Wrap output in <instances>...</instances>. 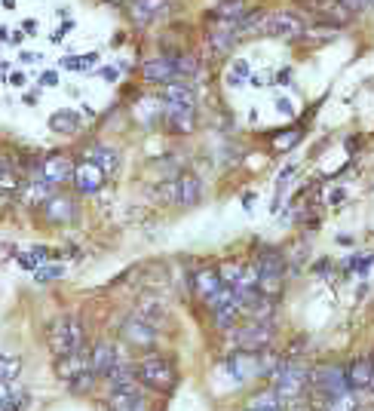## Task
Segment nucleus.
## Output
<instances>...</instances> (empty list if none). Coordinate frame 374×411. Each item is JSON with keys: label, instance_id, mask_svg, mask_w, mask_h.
<instances>
[{"label": "nucleus", "instance_id": "nucleus-21", "mask_svg": "<svg viewBox=\"0 0 374 411\" xmlns=\"http://www.w3.org/2000/svg\"><path fill=\"white\" fill-rule=\"evenodd\" d=\"M80 114L77 111H59V114L49 117V129L53 132H61V136H74V132L80 129Z\"/></svg>", "mask_w": 374, "mask_h": 411}, {"label": "nucleus", "instance_id": "nucleus-26", "mask_svg": "<svg viewBox=\"0 0 374 411\" xmlns=\"http://www.w3.org/2000/svg\"><path fill=\"white\" fill-rule=\"evenodd\" d=\"M19 191V172L13 166H0V193Z\"/></svg>", "mask_w": 374, "mask_h": 411}, {"label": "nucleus", "instance_id": "nucleus-12", "mask_svg": "<svg viewBox=\"0 0 374 411\" xmlns=\"http://www.w3.org/2000/svg\"><path fill=\"white\" fill-rule=\"evenodd\" d=\"M40 178L49 181L56 188V184H65L74 178V166H71V160L68 157H61V153H56V157H49L40 163Z\"/></svg>", "mask_w": 374, "mask_h": 411}, {"label": "nucleus", "instance_id": "nucleus-31", "mask_svg": "<svg viewBox=\"0 0 374 411\" xmlns=\"http://www.w3.org/2000/svg\"><path fill=\"white\" fill-rule=\"evenodd\" d=\"M298 138H300V132H288V136H276L273 148H276V151H285V148H292Z\"/></svg>", "mask_w": 374, "mask_h": 411}, {"label": "nucleus", "instance_id": "nucleus-36", "mask_svg": "<svg viewBox=\"0 0 374 411\" xmlns=\"http://www.w3.org/2000/svg\"><path fill=\"white\" fill-rule=\"evenodd\" d=\"M9 83H13V86H25V74H22V71H16V74L9 77Z\"/></svg>", "mask_w": 374, "mask_h": 411}, {"label": "nucleus", "instance_id": "nucleus-22", "mask_svg": "<svg viewBox=\"0 0 374 411\" xmlns=\"http://www.w3.org/2000/svg\"><path fill=\"white\" fill-rule=\"evenodd\" d=\"M160 13H163V0H135V9H132L135 22L148 25L151 19H157Z\"/></svg>", "mask_w": 374, "mask_h": 411}, {"label": "nucleus", "instance_id": "nucleus-33", "mask_svg": "<svg viewBox=\"0 0 374 411\" xmlns=\"http://www.w3.org/2000/svg\"><path fill=\"white\" fill-rule=\"evenodd\" d=\"M101 77H105V80H111V83H113V80H117V77H120V68H113V65H108V68H101Z\"/></svg>", "mask_w": 374, "mask_h": 411}, {"label": "nucleus", "instance_id": "nucleus-13", "mask_svg": "<svg viewBox=\"0 0 374 411\" xmlns=\"http://www.w3.org/2000/svg\"><path fill=\"white\" fill-rule=\"evenodd\" d=\"M89 365H92V372H96V377H111V372L120 365L117 347L108 344V341L96 344V350H92V356H89Z\"/></svg>", "mask_w": 374, "mask_h": 411}, {"label": "nucleus", "instance_id": "nucleus-3", "mask_svg": "<svg viewBox=\"0 0 374 411\" xmlns=\"http://www.w3.org/2000/svg\"><path fill=\"white\" fill-rule=\"evenodd\" d=\"M258 292L267 295V298H276L279 292H283V270H285V261L283 255L273 252V249H264L261 255H258Z\"/></svg>", "mask_w": 374, "mask_h": 411}, {"label": "nucleus", "instance_id": "nucleus-23", "mask_svg": "<svg viewBox=\"0 0 374 411\" xmlns=\"http://www.w3.org/2000/svg\"><path fill=\"white\" fill-rule=\"evenodd\" d=\"M89 163H96V166L101 169V172H105V176H108V172H113V169H117V151H111V148H92L89 151Z\"/></svg>", "mask_w": 374, "mask_h": 411}, {"label": "nucleus", "instance_id": "nucleus-15", "mask_svg": "<svg viewBox=\"0 0 374 411\" xmlns=\"http://www.w3.org/2000/svg\"><path fill=\"white\" fill-rule=\"evenodd\" d=\"M108 381H111V393H138V368L117 365Z\"/></svg>", "mask_w": 374, "mask_h": 411}, {"label": "nucleus", "instance_id": "nucleus-6", "mask_svg": "<svg viewBox=\"0 0 374 411\" xmlns=\"http://www.w3.org/2000/svg\"><path fill=\"white\" fill-rule=\"evenodd\" d=\"M273 341V325L270 323H248L233 332V344L240 353H261Z\"/></svg>", "mask_w": 374, "mask_h": 411}, {"label": "nucleus", "instance_id": "nucleus-35", "mask_svg": "<svg viewBox=\"0 0 374 411\" xmlns=\"http://www.w3.org/2000/svg\"><path fill=\"white\" fill-rule=\"evenodd\" d=\"M288 80H292V71H279V74H276V83L279 86H288Z\"/></svg>", "mask_w": 374, "mask_h": 411}, {"label": "nucleus", "instance_id": "nucleus-1", "mask_svg": "<svg viewBox=\"0 0 374 411\" xmlns=\"http://www.w3.org/2000/svg\"><path fill=\"white\" fill-rule=\"evenodd\" d=\"M49 350H53L59 359L83 350V323L74 313L59 316V320L49 325Z\"/></svg>", "mask_w": 374, "mask_h": 411}, {"label": "nucleus", "instance_id": "nucleus-28", "mask_svg": "<svg viewBox=\"0 0 374 411\" xmlns=\"http://www.w3.org/2000/svg\"><path fill=\"white\" fill-rule=\"evenodd\" d=\"M325 411H356V396L344 393V396L331 399V402H325Z\"/></svg>", "mask_w": 374, "mask_h": 411}, {"label": "nucleus", "instance_id": "nucleus-25", "mask_svg": "<svg viewBox=\"0 0 374 411\" xmlns=\"http://www.w3.org/2000/svg\"><path fill=\"white\" fill-rule=\"evenodd\" d=\"M135 316H138V320H144L148 325L157 328V325L163 323V316H166V307H163V304H157V301H148V304H144V307H141V310L135 313Z\"/></svg>", "mask_w": 374, "mask_h": 411}, {"label": "nucleus", "instance_id": "nucleus-18", "mask_svg": "<svg viewBox=\"0 0 374 411\" xmlns=\"http://www.w3.org/2000/svg\"><path fill=\"white\" fill-rule=\"evenodd\" d=\"M193 283H196V292L203 295V301H206V304H209L212 298L224 289V283H221V276H218V270H200V273H196V280H193Z\"/></svg>", "mask_w": 374, "mask_h": 411}, {"label": "nucleus", "instance_id": "nucleus-11", "mask_svg": "<svg viewBox=\"0 0 374 411\" xmlns=\"http://www.w3.org/2000/svg\"><path fill=\"white\" fill-rule=\"evenodd\" d=\"M89 356H92V353H86V350H77V353H71V356H61L59 362H56V375L61 377V381H68V384L77 381L80 375L92 372Z\"/></svg>", "mask_w": 374, "mask_h": 411}, {"label": "nucleus", "instance_id": "nucleus-39", "mask_svg": "<svg viewBox=\"0 0 374 411\" xmlns=\"http://www.w3.org/2000/svg\"><path fill=\"white\" fill-rule=\"evenodd\" d=\"M4 206H6V193H0V209H4Z\"/></svg>", "mask_w": 374, "mask_h": 411}, {"label": "nucleus", "instance_id": "nucleus-5", "mask_svg": "<svg viewBox=\"0 0 374 411\" xmlns=\"http://www.w3.org/2000/svg\"><path fill=\"white\" fill-rule=\"evenodd\" d=\"M310 381H313V387L319 390L322 396H325V402H331V399L350 393L347 372H344L340 365H319V368H313V372H310Z\"/></svg>", "mask_w": 374, "mask_h": 411}, {"label": "nucleus", "instance_id": "nucleus-9", "mask_svg": "<svg viewBox=\"0 0 374 411\" xmlns=\"http://www.w3.org/2000/svg\"><path fill=\"white\" fill-rule=\"evenodd\" d=\"M344 372H347L350 393H356V390H374V359H353Z\"/></svg>", "mask_w": 374, "mask_h": 411}, {"label": "nucleus", "instance_id": "nucleus-38", "mask_svg": "<svg viewBox=\"0 0 374 411\" xmlns=\"http://www.w3.org/2000/svg\"><path fill=\"white\" fill-rule=\"evenodd\" d=\"M6 34H9V31H6V28H0V44H6V40H9Z\"/></svg>", "mask_w": 374, "mask_h": 411}, {"label": "nucleus", "instance_id": "nucleus-24", "mask_svg": "<svg viewBox=\"0 0 374 411\" xmlns=\"http://www.w3.org/2000/svg\"><path fill=\"white\" fill-rule=\"evenodd\" d=\"M65 71H92L98 68V53H86V56H65L59 61Z\"/></svg>", "mask_w": 374, "mask_h": 411}, {"label": "nucleus", "instance_id": "nucleus-19", "mask_svg": "<svg viewBox=\"0 0 374 411\" xmlns=\"http://www.w3.org/2000/svg\"><path fill=\"white\" fill-rule=\"evenodd\" d=\"M175 203L178 206L200 203V181H196L193 176H184V178L175 181Z\"/></svg>", "mask_w": 374, "mask_h": 411}, {"label": "nucleus", "instance_id": "nucleus-30", "mask_svg": "<svg viewBox=\"0 0 374 411\" xmlns=\"http://www.w3.org/2000/svg\"><path fill=\"white\" fill-rule=\"evenodd\" d=\"M61 273H65V270H61V267H37V283H49V280H59V276Z\"/></svg>", "mask_w": 374, "mask_h": 411}, {"label": "nucleus", "instance_id": "nucleus-7", "mask_svg": "<svg viewBox=\"0 0 374 411\" xmlns=\"http://www.w3.org/2000/svg\"><path fill=\"white\" fill-rule=\"evenodd\" d=\"M123 338H126V344L138 347V350H151V347L157 344V328L138 320V316H132V320H126V325H123Z\"/></svg>", "mask_w": 374, "mask_h": 411}, {"label": "nucleus", "instance_id": "nucleus-29", "mask_svg": "<svg viewBox=\"0 0 374 411\" xmlns=\"http://www.w3.org/2000/svg\"><path fill=\"white\" fill-rule=\"evenodd\" d=\"M92 384H96V372H86V375H80L77 381H71V390H74V393H86V390H92Z\"/></svg>", "mask_w": 374, "mask_h": 411}, {"label": "nucleus", "instance_id": "nucleus-8", "mask_svg": "<svg viewBox=\"0 0 374 411\" xmlns=\"http://www.w3.org/2000/svg\"><path fill=\"white\" fill-rule=\"evenodd\" d=\"M144 80L148 83H175L178 80V65H175V59L169 56H160V59H151V61H144Z\"/></svg>", "mask_w": 374, "mask_h": 411}, {"label": "nucleus", "instance_id": "nucleus-16", "mask_svg": "<svg viewBox=\"0 0 374 411\" xmlns=\"http://www.w3.org/2000/svg\"><path fill=\"white\" fill-rule=\"evenodd\" d=\"M74 200H68V197H49L46 203H44V215L53 224H65V221H71L74 218Z\"/></svg>", "mask_w": 374, "mask_h": 411}, {"label": "nucleus", "instance_id": "nucleus-32", "mask_svg": "<svg viewBox=\"0 0 374 411\" xmlns=\"http://www.w3.org/2000/svg\"><path fill=\"white\" fill-rule=\"evenodd\" d=\"M40 86H46V89L59 86V74H56V71H44V74H40Z\"/></svg>", "mask_w": 374, "mask_h": 411}, {"label": "nucleus", "instance_id": "nucleus-17", "mask_svg": "<svg viewBox=\"0 0 374 411\" xmlns=\"http://www.w3.org/2000/svg\"><path fill=\"white\" fill-rule=\"evenodd\" d=\"M111 411H151L148 399L138 393H111Z\"/></svg>", "mask_w": 374, "mask_h": 411}, {"label": "nucleus", "instance_id": "nucleus-4", "mask_svg": "<svg viewBox=\"0 0 374 411\" xmlns=\"http://www.w3.org/2000/svg\"><path fill=\"white\" fill-rule=\"evenodd\" d=\"M310 381V372L304 365H295V362H279L276 368V377H273V393L279 402H292L304 393V387Z\"/></svg>", "mask_w": 374, "mask_h": 411}, {"label": "nucleus", "instance_id": "nucleus-2", "mask_svg": "<svg viewBox=\"0 0 374 411\" xmlns=\"http://www.w3.org/2000/svg\"><path fill=\"white\" fill-rule=\"evenodd\" d=\"M138 381L148 384L157 393H172L178 384V372H175L172 359L166 356H144L138 362Z\"/></svg>", "mask_w": 374, "mask_h": 411}, {"label": "nucleus", "instance_id": "nucleus-20", "mask_svg": "<svg viewBox=\"0 0 374 411\" xmlns=\"http://www.w3.org/2000/svg\"><path fill=\"white\" fill-rule=\"evenodd\" d=\"M215 19L218 22H227L231 28H236V22L246 19V4L243 0H224V4L215 6Z\"/></svg>", "mask_w": 374, "mask_h": 411}, {"label": "nucleus", "instance_id": "nucleus-27", "mask_svg": "<svg viewBox=\"0 0 374 411\" xmlns=\"http://www.w3.org/2000/svg\"><path fill=\"white\" fill-rule=\"evenodd\" d=\"M248 77V61L246 59H236L231 65V74H227V80H231V86H243Z\"/></svg>", "mask_w": 374, "mask_h": 411}, {"label": "nucleus", "instance_id": "nucleus-37", "mask_svg": "<svg viewBox=\"0 0 374 411\" xmlns=\"http://www.w3.org/2000/svg\"><path fill=\"white\" fill-rule=\"evenodd\" d=\"M248 83H252L255 89H261V86H267V83H264V77H258V74H255V77H248Z\"/></svg>", "mask_w": 374, "mask_h": 411}, {"label": "nucleus", "instance_id": "nucleus-10", "mask_svg": "<svg viewBox=\"0 0 374 411\" xmlns=\"http://www.w3.org/2000/svg\"><path fill=\"white\" fill-rule=\"evenodd\" d=\"M193 111L196 105H181V101H166V105L160 108L163 120L169 123V126L175 132H191L193 129Z\"/></svg>", "mask_w": 374, "mask_h": 411}, {"label": "nucleus", "instance_id": "nucleus-14", "mask_svg": "<svg viewBox=\"0 0 374 411\" xmlns=\"http://www.w3.org/2000/svg\"><path fill=\"white\" fill-rule=\"evenodd\" d=\"M74 184L80 193H98L101 184H105V172H101L96 163H80L74 169Z\"/></svg>", "mask_w": 374, "mask_h": 411}, {"label": "nucleus", "instance_id": "nucleus-34", "mask_svg": "<svg viewBox=\"0 0 374 411\" xmlns=\"http://www.w3.org/2000/svg\"><path fill=\"white\" fill-rule=\"evenodd\" d=\"M40 59H44V56H37V53H22V56H19V61H22V65H37Z\"/></svg>", "mask_w": 374, "mask_h": 411}]
</instances>
